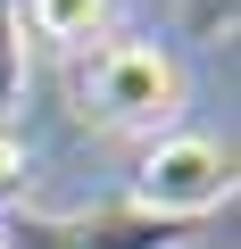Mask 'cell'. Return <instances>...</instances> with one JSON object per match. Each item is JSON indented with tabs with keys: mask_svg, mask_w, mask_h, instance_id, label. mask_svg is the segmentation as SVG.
Here are the masks:
<instances>
[{
	"mask_svg": "<svg viewBox=\"0 0 241 249\" xmlns=\"http://www.w3.org/2000/svg\"><path fill=\"white\" fill-rule=\"evenodd\" d=\"M75 100H83L92 124H116V133H150L158 142L183 116V67L158 42H108V50H92Z\"/></svg>",
	"mask_w": 241,
	"mask_h": 249,
	"instance_id": "cell-1",
	"label": "cell"
},
{
	"mask_svg": "<svg viewBox=\"0 0 241 249\" xmlns=\"http://www.w3.org/2000/svg\"><path fill=\"white\" fill-rule=\"evenodd\" d=\"M233 199V158L208 133H158L133 166V208L158 224H200Z\"/></svg>",
	"mask_w": 241,
	"mask_h": 249,
	"instance_id": "cell-2",
	"label": "cell"
},
{
	"mask_svg": "<svg viewBox=\"0 0 241 249\" xmlns=\"http://www.w3.org/2000/svg\"><path fill=\"white\" fill-rule=\"evenodd\" d=\"M183 224H158L142 208H83V216H9L0 249H175Z\"/></svg>",
	"mask_w": 241,
	"mask_h": 249,
	"instance_id": "cell-3",
	"label": "cell"
},
{
	"mask_svg": "<svg viewBox=\"0 0 241 249\" xmlns=\"http://www.w3.org/2000/svg\"><path fill=\"white\" fill-rule=\"evenodd\" d=\"M25 25H34L42 42H100L108 0H25Z\"/></svg>",
	"mask_w": 241,
	"mask_h": 249,
	"instance_id": "cell-4",
	"label": "cell"
},
{
	"mask_svg": "<svg viewBox=\"0 0 241 249\" xmlns=\"http://www.w3.org/2000/svg\"><path fill=\"white\" fill-rule=\"evenodd\" d=\"M17 100H25V42H17V0H0V116L17 124Z\"/></svg>",
	"mask_w": 241,
	"mask_h": 249,
	"instance_id": "cell-5",
	"label": "cell"
},
{
	"mask_svg": "<svg viewBox=\"0 0 241 249\" xmlns=\"http://www.w3.org/2000/svg\"><path fill=\"white\" fill-rule=\"evenodd\" d=\"M233 9H241V0H183V17H191V34H233Z\"/></svg>",
	"mask_w": 241,
	"mask_h": 249,
	"instance_id": "cell-6",
	"label": "cell"
},
{
	"mask_svg": "<svg viewBox=\"0 0 241 249\" xmlns=\"http://www.w3.org/2000/svg\"><path fill=\"white\" fill-rule=\"evenodd\" d=\"M17 175H25V142H17V124L0 116V191H9Z\"/></svg>",
	"mask_w": 241,
	"mask_h": 249,
	"instance_id": "cell-7",
	"label": "cell"
}]
</instances>
